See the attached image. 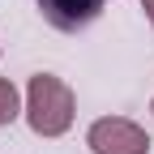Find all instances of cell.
Returning a JSON list of instances; mask_svg holds the SVG:
<instances>
[{"label": "cell", "instance_id": "obj_1", "mask_svg": "<svg viewBox=\"0 0 154 154\" xmlns=\"http://www.w3.org/2000/svg\"><path fill=\"white\" fill-rule=\"evenodd\" d=\"M73 116H77V99L69 82H60L56 73H34L26 86V124L38 137H60L69 133Z\"/></svg>", "mask_w": 154, "mask_h": 154}, {"label": "cell", "instance_id": "obj_2", "mask_svg": "<svg viewBox=\"0 0 154 154\" xmlns=\"http://www.w3.org/2000/svg\"><path fill=\"white\" fill-rule=\"evenodd\" d=\"M86 146L94 154H150V133L124 116H103L86 128Z\"/></svg>", "mask_w": 154, "mask_h": 154}, {"label": "cell", "instance_id": "obj_3", "mask_svg": "<svg viewBox=\"0 0 154 154\" xmlns=\"http://www.w3.org/2000/svg\"><path fill=\"white\" fill-rule=\"evenodd\" d=\"M107 0H38V13H43V22L51 30H60V34H77V30H86L94 17L103 13Z\"/></svg>", "mask_w": 154, "mask_h": 154}, {"label": "cell", "instance_id": "obj_4", "mask_svg": "<svg viewBox=\"0 0 154 154\" xmlns=\"http://www.w3.org/2000/svg\"><path fill=\"white\" fill-rule=\"evenodd\" d=\"M17 111H22V99H17V86L9 77H0V128L17 120Z\"/></svg>", "mask_w": 154, "mask_h": 154}, {"label": "cell", "instance_id": "obj_5", "mask_svg": "<svg viewBox=\"0 0 154 154\" xmlns=\"http://www.w3.org/2000/svg\"><path fill=\"white\" fill-rule=\"evenodd\" d=\"M141 9H146V17H150V26H154V0H141Z\"/></svg>", "mask_w": 154, "mask_h": 154}, {"label": "cell", "instance_id": "obj_6", "mask_svg": "<svg viewBox=\"0 0 154 154\" xmlns=\"http://www.w3.org/2000/svg\"><path fill=\"white\" fill-rule=\"evenodd\" d=\"M150 111H154V99H150Z\"/></svg>", "mask_w": 154, "mask_h": 154}]
</instances>
